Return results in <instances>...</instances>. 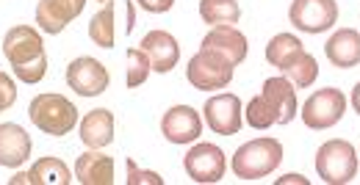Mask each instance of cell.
Listing matches in <instances>:
<instances>
[{
  "mask_svg": "<svg viewBox=\"0 0 360 185\" xmlns=\"http://www.w3.org/2000/svg\"><path fill=\"white\" fill-rule=\"evenodd\" d=\"M3 53L8 64L14 67V75L25 83H39L47 75V55L42 36L28 28V25H14L6 39H3Z\"/></svg>",
  "mask_w": 360,
  "mask_h": 185,
  "instance_id": "1",
  "label": "cell"
},
{
  "mask_svg": "<svg viewBox=\"0 0 360 185\" xmlns=\"http://www.w3.org/2000/svg\"><path fill=\"white\" fill-rule=\"evenodd\" d=\"M283 160V144L277 139H255L247 141L233 155V174L238 180H261L269 177Z\"/></svg>",
  "mask_w": 360,
  "mask_h": 185,
  "instance_id": "2",
  "label": "cell"
},
{
  "mask_svg": "<svg viewBox=\"0 0 360 185\" xmlns=\"http://www.w3.org/2000/svg\"><path fill=\"white\" fill-rule=\"evenodd\" d=\"M316 174L330 185H347L358 174V152L349 141H324L316 149Z\"/></svg>",
  "mask_w": 360,
  "mask_h": 185,
  "instance_id": "3",
  "label": "cell"
},
{
  "mask_svg": "<svg viewBox=\"0 0 360 185\" xmlns=\"http://www.w3.org/2000/svg\"><path fill=\"white\" fill-rule=\"evenodd\" d=\"M31 122L47 136H67L78 125V108L61 94H39L28 105Z\"/></svg>",
  "mask_w": 360,
  "mask_h": 185,
  "instance_id": "4",
  "label": "cell"
},
{
  "mask_svg": "<svg viewBox=\"0 0 360 185\" xmlns=\"http://www.w3.org/2000/svg\"><path fill=\"white\" fill-rule=\"evenodd\" d=\"M344 111H347V97L341 94V89H319L305 100L300 114L311 130H327L344 119Z\"/></svg>",
  "mask_w": 360,
  "mask_h": 185,
  "instance_id": "5",
  "label": "cell"
},
{
  "mask_svg": "<svg viewBox=\"0 0 360 185\" xmlns=\"http://www.w3.org/2000/svg\"><path fill=\"white\" fill-rule=\"evenodd\" d=\"M288 20L302 34H324L338 22L335 0H294L288 8Z\"/></svg>",
  "mask_w": 360,
  "mask_h": 185,
  "instance_id": "6",
  "label": "cell"
},
{
  "mask_svg": "<svg viewBox=\"0 0 360 185\" xmlns=\"http://www.w3.org/2000/svg\"><path fill=\"white\" fill-rule=\"evenodd\" d=\"M186 78L194 89L200 92H211V89H225L227 83L233 81V64H227L225 58L208 53V50H200L191 61H188V69H186Z\"/></svg>",
  "mask_w": 360,
  "mask_h": 185,
  "instance_id": "7",
  "label": "cell"
},
{
  "mask_svg": "<svg viewBox=\"0 0 360 185\" xmlns=\"http://www.w3.org/2000/svg\"><path fill=\"white\" fill-rule=\"evenodd\" d=\"M183 166H186V174L194 183L211 185V183H219L225 177L227 160H225V152L217 144H197L183 158Z\"/></svg>",
  "mask_w": 360,
  "mask_h": 185,
  "instance_id": "8",
  "label": "cell"
},
{
  "mask_svg": "<svg viewBox=\"0 0 360 185\" xmlns=\"http://www.w3.org/2000/svg\"><path fill=\"white\" fill-rule=\"evenodd\" d=\"M67 83L72 92H78L81 97H94L108 89V69L97 61V58H75L67 67Z\"/></svg>",
  "mask_w": 360,
  "mask_h": 185,
  "instance_id": "9",
  "label": "cell"
},
{
  "mask_svg": "<svg viewBox=\"0 0 360 185\" xmlns=\"http://www.w3.org/2000/svg\"><path fill=\"white\" fill-rule=\"evenodd\" d=\"M205 122L219 136H236L241 130V100L236 94H217L205 102Z\"/></svg>",
  "mask_w": 360,
  "mask_h": 185,
  "instance_id": "10",
  "label": "cell"
},
{
  "mask_svg": "<svg viewBox=\"0 0 360 185\" xmlns=\"http://www.w3.org/2000/svg\"><path fill=\"white\" fill-rule=\"evenodd\" d=\"M161 133L164 139L172 141V144H191V141L200 139L202 133V119L194 108L188 105H175L164 114L161 119Z\"/></svg>",
  "mask_w": 360,
  "mask_h": 185,
  "instance_id": "11",
  "label": "cell"
},
{
  "mask_svg": "<svg viewBox=\"0 0 360 185\" xmlns=\"http://www.w3.org/2000/svg\"><path fill=\"white\" fill-rule=\"evenodd\" d=\"M247 36L241 31H236L233 25H217L205 39H202V50L225 58L227 64L238 67L247 58Z\"/></svg>",
  "mask_w": 360,
  "mask_h": 185,
  "instance_id": "12",
  "label": "cell"
},
{
  "mask_svg": "<svg viewBox=\"0 0 360 185\" xmlns=\"http://www.w3.org/2000/svg\"><path fill=\"white\" fill-rule=\"evenodd\" d=\"M86 0H39L37 6V22L45 34H61L81 11Z\"/></svg>",
  "mask_w": 360,
  "mask_h": 185,
  "instance_id": "13",
  "label": "cell"
},
{
  "mask_svg": "<svg viewBox=\"0 0 360 185\" xmlns=\"http://www.w3.org/2000/svg\"><path fill=\"white\" fill-rule=\"evenodd\" d=\"M261 94L266 97V102L271 105V111L277 116V125H288L297 116V111H300L297 89H294V83L288 78H269L264 83V92Z\"/></svg>",
  "mask_w": 360,
  "mask_h": 185,
  "instance_id": "14",
  "label": "cell"
},
{
  "mask_svg": "<svg viewBox=\"0 0 360 185\" xmlns=\"http://www.w3.org/2000/svg\"><path fill=\"white\" fill-rule=\"evenodd\" d=\"M141 50L150 55L153 69H155V72H161V75H164V72H169L180 58L178 42H175V36H172V34H167V31H150V34L141 39Z\"/></svg>",
  "mask_w": 360,
  "mask_h": 185,
  "instance_id": "15",
  "label": "cell"
},
{
  "mask_svg": "<svg viewBox=\"0 0 360 185\" xmlns=\"http://www.w3.org/2000/svg\"><path fill=\"white\" fill-rule=\"evenodd\" d=\"M327 58L338 67V69H352L360 64V34L355 28H341L335 31L327 45H324Z\"/></svg>",
  "mask_w": 360,
  "mask_h": 185,
  "instance_id": "16",
  "label": "cell"
},
{
  "mask_svg": "<svg viewBox=\"0 0 360 185\" xmlns=\"http://www.w3.org/2000/svg\"><path fill=\"white\" fill-rule=\"evenodd\" d=\"M31 155V136L20 125H0V166H22Z\"/></svg>",
  "mask_w": 360,
  "mask_h": 185,
  "instance_id": "17",
  "label": "cell"
},
{
  "mask_svg": "<svg viewBox=\"0 0 360 185\" xmlns=\"http://www.w3.org/2000/svg\"><path fill=\"white\" fill-rule=\"evenodd\" d=\"M75 177L84 185H111L114 183V158L91 149L75 160Z\"/></svg>",
  "mask_w": 360,
  "mask_h": 185,
  "instance_id": "18",
  "label": "cell"
},
{
  "mask_svg": "<svg viewBox=\"0 0 360 185\" xmlns=\"http://www.w3.org/2000/svg\"><path fill=\"white\" fill-rule=\"evenodd\" d=\"M81 141L89 149H103L114 141V114L108 108H97L86 114V119L81 122Z\"/></svg>",
  "mask_w": 360,
  "mask_h": 185,
  "instance_id": "19",
  "label": "cell"
},
{
  "mask_svg": "<svg viewBox=\"0 0 360 185\" xmlns=\"http://www.w3.org/2000/svg\"><path fill=\"white\" fill-rule=\"evenodd\" d=\"M280 72H283V78H288L294 86L308 89V86H314L316 78H319V61H316L308 50H302V53H297Z\"/></svg>",
  "mask_w": 360,
  "mask_h": 185,
  "instance_id": "20",
  "label": "cell"
},
{
  "mask_svg": "<svg viewBox=\"0 0 360 185\" xmlns=\"http://www.w3.org/2000/svg\"><path fill=\"white\" fill-rule=\"evenodd\" d=\"M72 174L64 160L58 158H42L31 169V185H70Z\"/></svg>",
  "mask_w": 360,
  "mask_h": 185,
  "instance_id": "21",
  "label": "cell"
},
{
  "mask_svg": "<svg viewBox=\"0 0 360 185\" xmlns=\"http://www.w3.org/2000/svg\"><path fill=\"white\" fill-rule=\"evenodd\" d=\"M200 14L208 25H233L241 17V8L236 0H200Z\"/></svg>",
  "mask_w": 360,
  "mask_h": 185,
  "instance_id": "22",
  "label": "cell"
},
{
  "mask_svg": "<svg viewBox=\"0 0 360 185\" xmlns=\"http://www.w3.org/2000/svg\"><path fill=\"white\" fill-rule=\"evenodd\" d=\"M302 50H305V47H302V42H300L294 34H277L269 45H266V61H269L271 67L283 69V67H285L297 53H302Z\"/></svg>",
  "mask_w": 360,
  "mask_h": 185,
  "instance_id": "23",
  "label": "cell"
},
{
  "mask_svg": "<svg viewBox=\"0 0 360 185\" xmlns=\"http://www.w3.org/2000/svg\"><path fill=\"white\" fill-rule=\"evenodd\" d=\"M114 6L111 3H105L94 17H91L89 22V36L94 45L100 47H114Z\"/></svg>",
  "mask_w": 360,
  "mask_h": 185,
  "instance_id": "24",
  "label": "cell"
},
{
  "mask_svg": "<svg viewBox=\"0 0 360 185\" xmlns=\"http://www.w3.org/2000/svg\"><path fill=\"white\" fill-rule=\"evenodd\" d=\"M247 122L252 128H258V130H269L271 125H277V116H274V111H271V105L266 102L264 94H258V97L250 100V105H247Z\"/></svg>",
  "mask_w": 360,
  "mask_h": 185,
  "instance_id": "25",
  "label": "cell"
},
{
  "mask_svg": "<svg viewBox=\"0 0 360 185\" xmlns=\"http://www.w3.org/2000/svg\"><path fill=\"white\" fill-rule=\"evenodd\" d=\"M150 69H153L150 55H147L141 47H131V50H128V86H131V89L141 86V83L147 81Z\"/></svg>",
  "mask_w": 360,
  "mask_h": 185,
  "instance_id": "26",
  "label": "cell"
},
{
  "mask_svg": "<svg viewBox=\"0 0 360 185\" xmlns=\"http://www.w3.org/2000/svg\"><path fill=\"white\" fill-rule=\"evenodd\" d=\"M128 185H164V177L155 172H144L134 160H128Z\"/></svg>",
  "mask_w": 360,
  "mask_h": 185,
  "instance_id": "27",
  "label": "cell"
},
{
  "mask_svg": "<svg viewBox=\"0 0 360 185\" xmlns=\"http://www.w3.org/2000/svg\"><path fill=\"white\" fill-rule=\"evenodd\" d=\"M14 100H17V89H14V81L6 75V72H0V111H6V108H11L14 105Z\"/></svg>",
  "mask_w": 360,
  "mask_h": 185,
  "instance_id": "28",
  "label": "cell"
},
{
  "mask_svg": "<svg viewBox=\"0 0 360 185\" xmlns=\"http://www.w3.org/2000/svg\"><path fill=\"white\" fill-rule=\"evenodd\" d=\"M139 6L144 11H153V14H161V11H169L175 6V0H139Z\"/></svg>",
  "mask_w": 360,
  "mask_h": 185,
  "instance_id": "29",
  "label": "cell"
},
{
  "mask_svg": "<svg viewBox=\"0 0 360 185\" xmlns=\"http://www.w3.org/2000/svg\"><path fill=\"white\" fill-rule=\"evenodd\" d=\"M285 183H308V180H305V177H300V174H285V177H283V180H280V185H285Z\"/></svg>",
  "mask_w": 360,
  "mask_h": 185,
  "instance_id": "30",
  "label": "cell"
},
{
  "mask_svg": "<svg viewBox=\"0 0 360 185\" xmlns=\"http://www.w3.org/2000/svg\"><path fill=\"white\" fill-rule=\"evenodd\" d=\"M352 108L358 111V116H360V83L352 89Z\"/></svg>",
  "mask_w": 360,
  "mask_h": 185,
  "instance_id": "31",
  "label": "cell"
},
{
  "mask_svg": "<svg viewBox=\"0 0 360 185\" xmlns=\"http://www.w3.org/2000/svg\"><path fill=\"white\" fill-rule=\"evenodd\" d=\"M128 31H134V6H128Z\"/></svg>",
  "mask_w": 360,
  "mask_h": 185,
  "instance_id": "32",
  "label": "cell"
},
{
  "mask_svg": "<svg viewBox=\"0 0 360 185\" xmlns=\"http://www.w3.org/2000/svg\"><path fill=\"white\" fill-rule=\"evenodd\" d=\"M100 3H111V0H100Z\"/></svg>",
  "mask_w": 360,
  "mask_h": 185,
  "instance_id": "33",
  "label": "cell"
}]
</instances>
